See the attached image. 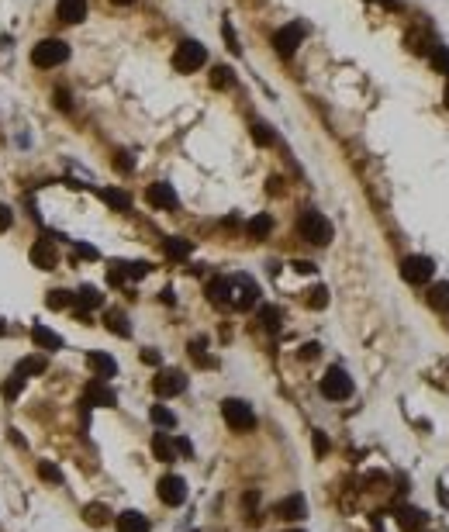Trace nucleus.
Returning a JSON list of instances; mask_svg holds the SVG:
<instances>
[{
  "label": "nucleus",
  "mask_w": 449,
  "mask_h": 532,
  "mask_svg": "<svg viewBox=\"0 0 449 532\" xmlns=\"http://www.w3.org/2000/svg\"><path fill=\"white\" fill-rule=\"evenodd\" d=\"M297 232H301V239H308L311 246H329V242H332V221H329L322 211H301Z\"/></svg>",
  "instance_id": "nucleus-1"
},
{
  "label": "nucleus",
  "mask_w": 449,
  "mask_h": 532,
  "mask_svg": "<svg viewBox=\"0 0 449 532\" xmlns=\"http://www.w3.org/2000/svg\"><path fill=\"white\" fill-rule=\"evenodd\" d=\"M70 59V45L63 38H42L35 49H31V63L42 66V70H56Z\"/></svg>",
  "instance_id": "nucleus-2"
},
{
  "label": "nucleus",
  "mask_w": 449,
  "mask_h": 532,
  "mask_svg": "<svg viewBox=\"0 0 449 532\" xmlns=\"http://www.w3.org/2000/svg\"><path fill=\"white\" fill-rule=\"evenodd\" d=\"M221 418H225V425L235 429V432H249V429L256 425V415H253V408H249L242 398H225V401H221Z\"/></svg>",
  "instance_id": "nucleus-3"
},
{
  "label": "nucleus",
  "mask_w": 449,
  "mask_h": 532,
  "mask_svg": "<svg viewBox=\"0 0 449 532\" xmlns=\"http://www.w3.org/2000/svg\"><path fill=\"white\" fill-rule=\"evenodd\" d=\"M204 63H207V49H204L200 42H194V38L180 42L177 52H173V66H177L180 73H194V70H200Z\"/></svg>",
  "instance_id": "nucleus-4"
},
{
  "label": "nucleus",
  "mask_w": 449,
  "mask_h": 532,
  "mask_svg": "<svg viewBox=\"0 0 449 532\" xmlns=\"http://www.w3.org/2000/svg\"><path fill=\"white\" fill-rule=\"evenodd\" d=\"M322 394H325L329 401H346V398L353 394L349 373H346L342 366H329V373L322 377Z\"/></svg>",
  "instance_id": "nucleus-5"
},
{
  "label": "nucleus",
  "mask_w": 449,
  "mask_h": 532,
  "mask_svg": "<svg viewBox=\"0 0 449 532\" xmlns=\"http://www.w3.org/2000/svg\"><path fill=\"white\" fill-rule=\"evenodd\" d=\"M301 42H304V24H283V28L273 31V49H276L283 59L294 56Z\"/></svg>",
  "instance_id": "nucleus-6"
},
{
  "label": "nucleus",
  "mask_w": 449,
  "mask_h": 532,
  "mask_svg": "<svg viewBox=\"0 0 449 532\" xmlns=\"http://www.w3.org/2000/svg\"><path fill=\"white\" fill-rule=\"evenodd\" d=\"M432 273H436V263L429 256H404L401 260V276L408 283H429Z\"/></svg>",
  "instance_id": "nucleus-7"
},
{
  "label": "nucleus",
  "mask_w": 449,
  "mask_h": 532,
  "mask_svg": "<svg viewBox=\"0 0 449 532\" xmlns=\"http://www.w3.org/2000/svg\"><path fill=\"white\" fill-rule=\"evenodd\" d=\"M256 297H260V287L249 276H232V297H228V304H235L239 311H246V308L256 304Z\"/></svg>",
  "instance_id": "nucleus-8"
},
{
  "label": "nucleus",
  "mask_w": 449,
  "mask_h": 532,
  "mask_svg": "<svg viewBox=\"0 0 449 532\" xmlns=\"http://www.w3.org/2000/svg\"><path fill=\"white\" fill-rule=\"evenodd\" d=\"M159 501L163 505H183L187 501V480L183 477H177V474H166L163 480H159Z\"/></svg>",
  "instance_id": "nucleus-9"
},
{
  "label": "nucleus",
  "mask_w": 449,
  "mask_h": 532,
  "mask_svg": "<svg viewBox=\"0 0 449 532\" xmlns=\"http://www.w3.org/2000/svg\"><path fill=\"white\" fill-rule=\"evenodd\" d=\"M152 387H156L159 398H173V394H183L187 391V377L180 370H159V377L152 380Z\"/></svg>",
  "instance_id": "nucleus-10"
},
{
  "label": "nucleus",
  "mask_w": 449,
  "mask_h": 532,
  "mask_svg": "<svg viewBox=\"0 0 449 532\" xmlns=\"http://www.w3.org/2000/svg\"><path fill=\"white\" fill-rule=\"evenodd\" d=\"M100 304H104V294H100L97 287H80V290L73 294V304H70V308H73L77 318L87 322V315L93 311V308H100Z\"/></svg>",
  "instance_id": "nucleus-11"
},
{
  "label": "nucleus",
  "mask_w": 449,
  "mask_h": 532,
  "mask_svg": "<svg viewBox=\"0 0 449 532\" xmlns=\"http://www.w3.org/2000/svg\"><path fill=\"white\" fill-rule=\"evenodd\" d=\"M114 401H118V398H114V391H111L104 380H93L87 391H84V405H87V408H114Z\"/></svg>",
  "instance_id": "nucleus-12"
},
{
  "label": "nucleus",
  "mask_w": 449,
  "mask_h": 532,
  "mask_svg": "<svg viewBox=\"0 0 449 532\" xmlns=\"http://www.w3.org/2000/svg\"><path fill=\"white\" fill-rule=\"evenodd\" d=\"M28 256H31V266H38V269H56V263H59V253L49 239H38Z\"/></svg>",
  "instance_id": "nucleus-13"
},
{
  "label": "nucleus",
  "mask_w": 449,
  "mask_h": 532,
  "mask_svg": "<svg viewBox=\"0 0 449 532\" xmlns=\"http://www.w3.org/2000/svg\"><path fill=\"white\" fill-rule=\"evenodd\" d=\"M145 201H149L152 208L173 211V208H177V190H173L170 183H152V187L145 190Z\"/></svg>",
  "instance_id": "nucleus-14"
},
{
  "label": "nucleus",
  "mask_w": 449,
  "mask_h": 532,
  "mask_svg": "<svg viewBox=\"0 0 449 532\" xmlns=\"http://www.w3.org/2000/svg\"><path fill=\"white\" fill-rule=\"evenodd\" d=\"M276 519H287V522H294V519H304V512H308V505H304V498L301 494H290V498H283L276 508Z\"/></svg>",
  "instance_id": "nucleus-15"
},
{
  "label": "nucleus",
  "mask_w": 449,
  "mask_h": 532,
  "mask_svg": "<svg viewBox=\"0 0 449 532\" xmlns=\"http://www.w3.org/2000/svg\"><path fill=\"white\" fill-rule=\"evenodd\" d=\"M56 14H59V21H66V24H80V21L87 17V0H59Z\"/></svg>",
  "instance_id": "nucleus-16"
},
{
  "label": "nucleus",
  "mask_w": 449,
  "mask_h": 532,
  "mask_svg": "<svg viewBox=\"0 0 449 532\" xmlns=\"http://www.w3.org/2000/svg\"><path fill=\"white\" fill-rule=\"evenodd\" d=\"M228 297H232V276H214L207 283V301L211 304H228Z\"/></svg>",
  "instance_id": "nucleus-17"
},
{
  "label": "nucleus",
  "mask_w": 449,
  "mask_h": 532,
  "mask_svg": "<svg viewBox=\"0 0 449 532\" xmlns=\"http://www.w3.org/2000/svg\"><path fill=\"white\" fill-rule=\"evenodd\" d=\"M87 363H90V370L97 373V380H107V377H114V373H118V363H114L107 353H90Z\"/></svg>",
  "instance_id": "nucleus-18"
},
{
  "label": "nucleus",
  "mask_w": 449,
  "mask_h": 532,
  "mask_svg": "<svg viewBox=\"0 0 449 532\" xmlns=\"http://www.w3.org/2000/svg\"><path fill=\"white\" fill-rule=\"evenodd\" d=\"M397 526L408 529V532H418L425 526V515H422L418 508H411V505H401V508H397Z\"/></svg>",
  "instance_id": "nucleus-19"
},
{
  "label": "nucleus",
  "mask_w": 449,
  "mask_h": 532,
  "mask_svg": "<svg viewBox=\"0 0 449 532\" xmlns=\"http://www.w3.org/2000/svg\"><path fill=\"white\" fill-rule=\"evenodd\" d=\"M118 532H149V519L142 512H121L118 515Z\"/></svg>",
  "instance_id": "nucleus-20"
},
{
  "label": "nucleus",
  "mask_w": 449,
  "mask_h": 532,
  "mask_svg": "<svg viewBox=\"0 0 449 532\" xmlns=\"http://www.w3.org/2000/svg\"><path fill=\"white\" fill-rule=\"evenodd\" d=\"M152 453H156L163 463H170V460H177V443H173L166 432H156V436H152Z\"/></svg>",
  "instance_id": "nucleus-21"
},
{
  "label": "nucleus",
  "mask_w": 449,
  "mask_h": 532,
  "mask_svg": "<svg viewBox=\"0 0 449 532\" xmlns=\"http://www.w3.org/2000/svg\"><path fill=\"white\" fill-rule=\"evenodd\" d=\"M31 339H35V346H42V350H63V339H59L52 329H45V325H35V329H31Z\"/></svg>",
  "instance_id": "nucleus-22"
},
{
  "label": "nucleus",
  "mask_w": 449,
  "mask_h": 532,
  "mask_svg": "<svg viewBox=\"0 0 449 532\" xmlns=\"http://www.w3.org/2000/svg\"><path fill=\"white\" fill-rule=\"evenodd\" d=\"M429 304H432L436 311H449V280L429 287Z\"/></svg>",
  "instance_id": "nucleus-23"
},
{
  "label": "nucleus",
  "mask_w": 449,
  "mask_h": 532,
  "mask_svg": "<svg viewBox=\"0 0 449 532\" xmlns=\"http://www.w3.org/2000/svg\"><path fill=\"white\" fill-rule=\"evenodd\" d=\"M45 366H49V363H45V356H24V359L17 363V370H14V373H21V377L28 380V377H35V373H45Z\"/></svg>",
  "instance_id": "nucleus-24"
},
{
  "label": "nucleus",
  "mask_w": 449,
  "mask_h": 532,
  "mask_svg": "<svg viewBox=\"0 0 449 532\" xmlns=\"http://www.w3.org/2000/svg\"><path fill=\"white\" fill-rule=\"evenodd\" d=\"M107 329L114 332V336H132V325H128V318H125V311H118V308H111L107 311Z\"/></svg>",
  "instance_id": "nucleus-25"
},
{
  "label": "nucleus",
  "mask_w": 449,
  "mask_h": 532,
  "mask_svg": "<svg viewBox=\"0 0 449 532\" xmlns=\"http://www.w3.org/2000/svg\"><path fill=\"white\" fill-rule=\"evenodd\" d=\"M100 197L114 208V211H128L132 208V197L125 194V190H114V187H107V190H100Z\"/></svg>",
  "instance_id": "nucleus-26"
},
{
  "label": "nucleus",
  "mask_w": 449,
  "mask_h": 532,
  "mask_svg": "<svg viewBox=\"0 0 449 532\" xmlns=\"http://www.w3.org/2000/svg\"><path fill=\"white\" fill-rule=\"evenodd\" d=\"M246 232H249L253 239H263V235H269V232H273V218H269V214H256V218H249Z\"/></svg>",
  "instance_id": "nucleus-27"
},
{
  "label": "nucleus",
  "mask_w": 449,
  "mask_h": 532,
  "mask_svg": "<svg viewBox=\"0 0 449 532\" xmlns=\"http://www.w3.org/2000/svg\"><path fill=\"white\" fill-rule=\"evenodd\" d=\"M163 253H166L170 260H187V256H190V242L173 235V239H166V242H163Z\"/></svg>",
  "instance_id": "nucleus-28"
},
{
  "label": "nucleus",
  "mask_w": 449,
  "mask_h": 532,
  "mask_svg": "<svg viewBox=\"0 0 449 532\" xmlns=\"http://www.w3.org/2000/svg\"><path fill=\"white\" fill-rule=\"evenodd\" d=\"M84 519H87V526H107L111 512H107V505H87L84 508Z\"/></svg>",
  "instance_id": "nucleus-29"
},
{
  "label": "nucleus",
  "mask_w": 449,
  "mask_h": 532,
  "mask_svg": "<svg viewBox=\"0 0 449 532\" xmlns=\"http://www.w3.org/2000/svg\"><path fill=\"white\" fill-rule=\"evenodd\" d=\"M149 415H152V422H156V425H163V429H173V425H177V415H173L170 408H163V405H152V412H149Z\"/></svg>",
  "instance_id": "nucleus-30"
},
{
  "label": "nucleus",
  "mask_w": 449,
  "mask_h": 532,
  "mask_svg": "<svg viewBox=\"0 0 449 532\" xmlns=\"http://www.w3.org/2000/svg\"><path fill=\"white\" fill-rule=\"evenodd\" d=\"M70 304H73V294H70V290H49V308L63 311V308H70Z\"/></svg>",
  "instance_id": "nucleus-31"
},
{
  "label": "nucleus",
  "mask_w": 449,
  "mask_h": 532,
  "mask_svg": "<svg viewBox=\"0 0 449 532\" xmlns=\"http://www.w3.org/2000/svg\"><path fill=\"white\" fill-rule=\"evenodd\" d=\"M21 387H24V377H21V373H10V377H7V384H3V398H7V401H14V398L21 394Z\"/></svg>",
  "instance_id": "nucleus-32"
},
{
  "label": "nucleus",
  "mask_w": 449,
  "mask_h": 532,
  "mask_svg": "<svg viewBox=\"0 0 449 532\" xmlns=\"http://www.w3.org/2000/svg\"><path fill=\"white\" fill-rule=\"evenodd\" d=\"M38 477H42V480H52V484H63L59 467H56V463H49V460H42V463H38Z\"/></svg>",
  "instance_id": "nucleus-33"
},
{
  "label": "nucleus",
  "mask_w": 449,
  "mask_h": 532,
  "mask_svg": "<svg viewBox=\"0 0 449 532\" xmlns=\"http://www.w3.org/2000/svg\"><path fill=\"white\" fill-rule=\"evenodd\" d=\"M432 66L449 77V49L446 45H436V49H432Z\"/></svg>",
  "instance_id": "nucleus-34"
},
{
  "label": "nucleus",
  "mask_w": 449,
  "mask_h": 532,
  "mask_svg": "<svg viewBox=\"0 0 449 532\" xmlns=\"http://www.w3.org/2000/svg\"><path fill=\"white\" fill-rule=\"evenodd\" d=\"M260 322H263V325H267L269 332H276V329H280V311H276V308H260Z\"/></svg>",
  "instance_id": "nucleus-35"
},
{
  "label": "nucleus",
  "mask_w": 449,
  "mask_h": 532,
  "mask_svg": "<svg viewBox=\"0 0 449 532\" xmlns=\"http://www.w3.org/2000/svg\"><path fill=\"white\" fill-rule=\"evenodd\" d=\"M253 139H256L260 146H269V142H273V132H269V125L256 121V125H253Z\"/></svg>",
  "instance_id": "nucleus-36"
},
{
  "label": "nucleus",
  "mask_w": 449,
  "mask_h": 532,
  "mask_svg": "<svg viewBox=\"0 0 449 532\" xmlns=\"http://www.w3.org/2000/svg\"><path fill=\"white\" fill-rule=\"evenodd\" d=\"M211 84H214V87H228V84H232V70H228V66H218V70L211 73Z\"/></svg>",
  "instance_id": "nucleus-37"
},
{
  "label": "nucleus",
  "mask_w": 449,
  "mask_h": 532,
  "mask_svg": "<svg viewBox=\"0 0 449 532\" xmlns=\"http://www.w3.org/2000/svg\"><path fill=\"white\" fill-rule=\"evenodd\" d=\"M308 304H311V308H325V304H329V290H325V287H315L311 297H308Z\"/></svg>",
  "instance_id": "nucleus-38"
},
{
  "label": "nucleus",
  "mask_w": 449,
  "mask_h": 532,
  "mask_svg": "<svg viewBox=\"0 0 449 532\" xmlns=\"http://www.w3.org/2000/svg\"><path fill=\"white\" fill-rule=\"evenodd\" d=\"M121 269H125V276H135V280L149 273V266L145 263H121Z\"/></svg>",
  "instance_id": "nucleus-39"
},
{
  "label": "nucleus",
  "mask_w": 449,
  "mask_h": 532,
  "mask_svg": "<svg viewBox=\"0 0 449 532\" xmlns=\"http://www.w3.org/2000/svg\"><path fill=\"white\" fill-rule=\"evenodd\" d=\"M315 453H318V456L329 453V439H325V432H315Z\"/></svg>",
  "instance_id": "nucleus-40"
},
{
  "label": "nucleus",
  "mask_w": 449,
  "mask_h": 532,
  "mask_svg": "<svg viewBox=\"0 0 449 532\" xmlns=\"http://www.w3.org/2000/svg\"><path fill=\"white\" fill-rule=\"evenodd\" d=\"M10 221H14V214H10V211L0 204V232H7V228H10Z\"/></svg>",
  "instance_id": "nucleus-41"
},
{
  "label": "nucleus",
  "mask_w": 449,
  "mask_h": 532,
  "mask_svg": "<svg viewBox=\"0 0 449 532\" xmlns=\"http://www.w3.org/2000/svg\"><path fill=\"white\" fill-rule=\"evenodd\" d=\"M318 350H322L318 343H308V346L301 350V356H304V359H315V356H318Z\"/></svg>",
  "instance_id": "nucleus-42"
},
{
  "label": "nucleus",
  "mask_w": 449,
  "mask_h": 532,
  "mask_svg": "<svg viewBox=\"0 0 449 532\" xmlns=\"http://www.w3.org/2000/svg\"><path fill=\"white\" fill-rule=\"evenodd\" d=\"M225 38H228V49L239 52V42H235V35H232V24H225Z\"/></svg>",
  "instance_id": "nucleus-43"
},
{
  "label": "nucleus",
  "mask_w": 449,
  "mask_h": 532,
  "mask_svg": "<svg viewBox=\"0 0 449 532\" xmlns=\"http://www.w3.org/2000/svg\"><path fill=\"white\" fill-rule=\"evenodd\" d=\"M56 104L66 111V107H70V93H66V90H56Z\"/></svg>",
  "instance_id": "nucleus-44"
},
{
  "label": "nucleus",
  "mask_w": 449,
  "mask_h": 532,
  "mask_svg": "<svg viewBox=\"0 0 449 532\" xmlns=\"http://www.w3.org/2000/svg\"><path fill=\"white\" fill-rule=\"evenodd\" d=\"M142 359H145V363H152V366H156V363H159V353H156V350H145V353H142Z\"/></svg>",
  "instance_id": "nucleus-45"
},
{
  "label": "nucleus",
  "mask_w": 449,
  "mask_h": 532,
  "mask_svg": "<svg viewBox=\"0 0 449 532\" xmlns=\"http://www.w3.org/2000/svg\"><path fill=\"white\" fill-rule=\"evenodd\" d=\"M294 269H301V273H311V269H315V263H308V260H297V263H294Z\"/></svg>",
  "instance_id": "nucleus-46"
},
{
  "label": "nucleus",
  "mask_w": 449,
  "mask_h": 532,
  "mask_svg": "<svg viewBox=\"0 0 449 532\" xmlns=\"http://www.w3.org/2000/svg\"><path fill=\"white\" fill-rule=\"evenodd\" d=\"M77 253H80V256H87V260H97V249H90V246H80Z\"/></svg>",
  "instance_id": "nucleus-47"
},
{
  "label": "nucleus",
  "mask_w": 449,
  "mask_h": 532,
  "mask_svg": "<svg viewBox=\"0 0 449 532\" xmlns=\"http://www.w3.org/2000/svg\"><path fill=\"white\" fill-rule=\"evenodd\" d=\"M114 166H118V170H121V173H125V170H132V159H125V156H121V159H118V163H114Z\"/></svg>",
  "instance_id": "nucleus-48"
},
{
  "label": "nucleus",
  "mask_w": 449,
  "mask_h": 532,
  "mask_svg": "<svg viewBox=\"0 0 449 532\" xmlns=\"http://www.w3.org/2000/svg\"><path fill=\"white\" fill-rule=\"evenodd\" d=\"M380 3H387V7H397V0H380Z\"/></svg>",
  "instance_id": "nucleus-49"
},
{
  "label": "nucleus",
  "mask_w": 449,
  "mask_h": 532,
  "mask_svg": "<svg viewBox=\"0 0 449 532\" xmlns=\"http://www.w3.org/2000/svg\"><path fill=\"white\" fill-rule=\"evenodd\" d=\"M114 3H135V0H114Z\"/></svg>",
  "instance_id": "nucleus-50"
},
{
  "label": "nucleus",
  "mask_w": 449,
  "mask_h": 532,
  "mask_svg": "<svg viewBox=\"0 0 449 532\" xmlns=\"http://www.w3.org/2000/svg\"><path fill=\"white\" fill-rule=\"evenodd\" d=\"M446 107H449V84H446Z\"/></svg>",
  "instance_id": "nucleus-51"
},
{
  "label": "nucleus",
  "mask_w": 449,
  "mask_h": 532,
  "mask_svg": "<svg viewBox=\"0 0 449 532\" xmlns=\"http://www.w3.org/2000/svg\"><path fill=\"white\" fill-rule=\"evenodd\" d=\"M0 336H3V322H0Z\"/></svg>",
  "instance_id": "nucleus-52"
},
{
  "label": "nucleus",
  "mask_w": 449,
  "mask_h": 532,
  "mask_svg": "<svg viewBox=\"0 0 449 532\" xmlns=\"http://www.w3.org/2000/svg\"><path fill=\"white\" fill-rule=\"evenodd\" d=\"M290 532H301V529H290Z\"/></svg>",
  "instance_id": "nucleus-53"
}]
</instances>
